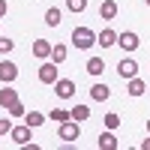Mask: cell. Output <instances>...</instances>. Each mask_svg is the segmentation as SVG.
<instances>
[{
  "label": "cell",
  "instance_id": "obj_1",
  "mask_svg": "<svg viewBox=\"0 0 150 150\" xmlns=\"http://www.w3.org/2000/svg\"><path fill=\"white\" fill-rule=\"evenodd\" d=\"M72 45L81 48V51H87V48L96 45V33H93L90 27H75V30H72Z\"/></svg>",
  "mask_w": 150,
  "mask_h": 150
},
{
  "label": "cell",
  "instance_id": "obj_2",
  "mask_svg": "<svg viewBox=\"0 0 150 150\" xmlns=\"http://www.w3.org/2000/svg\"><path fill=\"white\" fill-rule=\"evenodd\" d=\"M78 120H63V123H60V126H57V138H63V141H75V138H78Z\"/></svg>",
  "mask_w": 150,
  "mask_h": 150
},
{
  "label": "cell",
  "instance_id": "obj_3",
  "mask_svg": "<svg viewBox=\"0 0 150 150\" xmlns=\"http://www.w3.org/2000/svg\"><path fill=\"white\" fill-rule=\"evenodd\" d=\"M18 78V66L12 63V60H3V63H0V81L3 84H12Z\"/></svg>",
  "mask_w": 150,
  "mask_h": 150
},
{
  "label": "cell",
  "instance_id": "obj_4",
  "mask_svg": "<svg viewBox=\"0 0 150 150\" xmlns=\"http://www.w3.org/2000/svg\"><path fill=\"white\" fill-rule=\"evenodd\" d=\"M39 81H42V84H54V81H57V63H54V60L39 66Z\"/></svg>",
  "mask_w": 150,
  "mask_h": 150
},
{
  "label": "cell",
  "instance_id": "obj_5",
  "mask_svg": "<svg viewBox=\"0 0 150 150\" xmlns=\"http://www.w3.org/2000/svg\"><path fill=\"white\" fill-rule=\"evenodd\" d=\"M117 72H120V78H135V75H138V63H135V60H129V57H123L120 60V66H117Z\"/></svg>",
  "mask_w": 150,
  "mask_h": 150
},
{
  "label": "cell",
  "instance_id": "obj_6",
  "mask_svg": "<svg viewBox=\"0 0 150 150\" xmlns=\"http://www.w3.org/2000/svg\"><path fill=\"white\" fill-rule=\"evenodd\" d=\"M54 93H57L60 99H69V96L75 93V84H72L69 78H57V81H54Z\"/></svg>",
  "mask_w": 150,
  "mask_h": 150
},
{
  "label": "cell",
  "instance_id": "obj_7",
  "mask_svg": "<svg viewBox=\"0 0 150 150\" xmlns=\"http://www.w3.org/2000/svg\"><path fill=\"white\" fill-rule=\"evenodd\" d=\"M117 45L123 48V51H135L141 42H138V36H135V33H117Z\"/></svg>",
  "mask_w": 150,
  "mask_h": 150
},
{
  "label": "cell",
  "instance_id": "obj_8",
  "mask_svg": "<svg viewBox=\"0 0 150 150\" xmlns=\"http://www.w3.org/2000/svg\"><path fill=\"white\" fill-rule=\"evenodd\" d=\"M9 135H12V141L21 144V147H24V144H30V126H27V123H24V126H12Z\"/></svg>",
  "mask_w": 150,
  "mask_h": 150
},
{
  "label": "cell",
  "instance_id": "obj_9",
  "mask_svg": "<svg viewBox=\"0 0 150 150\" xmlns=\"http://www.w3.org/2000/svg\"><path fill=\"white\" fill-rule=\"evenodd\" d=\"M99 150H117V135H114V129H108V132H102L99 135Z\"/></svg>",
  "mask_w": 150,
  "mask_h": 150
},
{
  "label": "cell",
  "instance_id": "obj_10",
  "mask_svg": "<svg viewBox=\"0 0 150 150\" xmlns=\"http://www.w3.org/2000/svg\"><path fill=\"white\" fill-rule=\"evenodd\" d=\"M51 42H48V39H36L33 42V57H39V60H45V57H51Z\"/></svg>",
  "mask_w": 150,
  "mask_h": 150
},
{
  "label": "cell",
  "instance_id": "obj_11",
  "mask_svg": "<svg viewBox=\"0 0 150 150\" xmlns=\"http://www.w3.org/2000/svg\"><path fill=\"white\" fill-rule=\"evenodd\" d=\"M96 45H102V48H111V45H117V33L111 30V27H105L102 33L96 36Z\"/></svg>",
  "mask_w": 150,
  "mask_h": 150
},
{
  "label": "cell",
  "instance_id": "obj_12",
  "mask_svg": "<svg viewBox=\"0 0 150 150\" xmlns=\"http://www.w3.org/2000/svg\"><path fill=\"white\" fill-rule=\"evenodd\" d=\"M99 18H105V21L117 18V3H114V0H102V6H99Z\"/></svg>",
  "mask_w": 150,
  "mask_h": 150
},
{
  "label": "cell",
  "instance_id": "obj_13",
  "mask_svg": "<svg viewBox=\"0 0 150 150\" xmlns=\"http://www.w3.org/2000/svg\"><path fill=\"white\" fill-rule=\"evenodd\" d=\"M12 102H18V90H12V87H3V90H0V105L9 108Z\"/></svg>",
  "mask_w": 150,
  "mask_h": 150
},
{
  "label": "cell",
  "instance_id": "obj_14",
  "mask_svg": "<svg viewBox=\"0 0 150 150\" xmlns=\"http://www.w3.org/2000/svg\"><path fill=\"white\" fill-rule=\"evenodd\" d=\"M45 117H48V114H39V111H30V114H24V123H27L30 129H36V126H42V123H45Z\"/></svg>",
  "mask_w": 150,
  "mask_h": 150
},
{
  "label": "cell",
  "instance_id": "obj_15",
  "mask_svg": "<svg viewBox=\"0 0 150 150\" xmlns=\"http://www.w3.org/2000/svg\"><path fill=\"white\" fill-rule=\"evenodd\" d=\"M90 96L96 99V102H105V99L111 96V90H108L105 84H93V87H90Z\"/></svg>",
  "mask_w": 150,
  "mask_h": 150
},
{
  "label": "cell",
  "instance_id": "obj_16",
  "mask_svg": "<svg viewBox=\"0 0 150 150\" xmlns=\"http://www.w3.org/2000/svg\"><path fill=\"white\" fill-rule=\"evenodd\" d=\"M60 21H63V15H60V9H57V6H51V9L45 12V24H48V27H57Z\"/></svg>",
  "mask_w": 150,
  "mask_h": 150
},
{
  "label": "cell",
  "instance_id": "obj_17",
  "mask_svg": "<svg viewBox=\"0 0 150 150\" xmlns=\"http://www.w3.org/2000/svg\"><path fill=\"white\" fill-rule=\"evenodd\" d=\"M144 90H147V84L138 78V75H135V78H129V96H141Z\"/></svg>",
  "mask_w": 150,
  "mask_h": 150
},
{
  "label": "cell",
  "instance_id": "obj_18",
  "mask_svg": "<svg viewBox=\"0 0 150 150\" xmlns=\"http://www.w3.org/2000/svg\"><path fill=\"white\" fill-rule=\"evenodd\" d=\"M102 69H105L102 57H90V60H87V72H90V75H102Z\"/></svg>",
  "mask_w": 150,
  "mask_h": 150
},
{
  "label": "cell",
  "instance_id": "obj_19",
  "mask_svg": "<svg viewBox=\"0 0 150 150\" xmlns=\"http://www.w3.org/2000/svg\"><path fill=\"white\" fill-rule=\"evenodd\" d=\"M69 114H72V120H78V123H84L87 117H90V108H87V105H75V108L69 111Z\"/></svg>",
  "mask_w": 150,
  "mask_h": 150
},
{
  "label": "cell",
  "instance_id": "obj_20",
  "mask_svg": "<svg viewBox=\"0 0 150 150\" xmlns=\"http://www.w3.org/2000/svg\"><path fill=\"white\" fill-rule=\"evenodd\" d=\"M51 60H54L57 66L63 63V60H66V45H54V48H51Z\"/></svg>",
  "mask_w": 150,
  "mask_h": 150
},
{
  "label": "cell",
  "instance_id": "obj_21",
  "mask_svg": "<svg viewBox=\"0 0 150 150\" xmlns=\"http://www.w3.org/2000/svg\"><path fill=\"white\" fill-rule=\"evenodd\" d=\"M48 117H51L54 123H63V120H72V114H69V111H63V108H54V111H51V114H48Z\"/></svg>",
  "mask_w": 150,
  "mask_h": 150
},
{
  "label": "cell",
  "instance_id": "obj_22",
  "mask_svg": "<svg viewBox=\"0 0 150 150\" xmlns=\"http://www.w3.org/2000/svg\"><path fill=\"white\" fill-rule=\"evenodd\" d=\"M66 6H69L72 12H84V9H87V0H66Z\"/></svg>",
  "mask_w": 150,
  "mask_h": 150
},
{
  "label": "cell",
  "instance_id": "obj_23",
  "mask_svg": "<svg viewBox=\"0 0 150 150\" xmlns=\"http://www.w3.org/2000/svg\"><path fill=\"white\" fill-rule=\"evenodd\" d=\"M6 111H9V117H24V105L21 102H12Z\"/></svg>",
  "mask_w": 150,
  "mask_h": 150
},
{
  "label": "cell",
  "instance_id": "obj_24",
  "mask_svg": "<svg viewBox=\"0 0 150 150\" xmlns=\"http://www.w3.org/2000/svg\"><path fill=\"white\" fill-rule=\"evenodd\" d=\"M12 48H15V42H12V39H6V36H0V54H9Z\"/></svg>",
  "mask_w": 150,
  "mask_h": 150
},
{
  "label": "cell",
  "instance_id": "obj_25",
  "mask_svg": "<svg viewBox=\"0 0 150 150\" xmlns=\"http://www.w3.org/2000/svg\"><path fill=\"white\" fill-rule=\"evenodd\" d=\"M105 126L108 129H117L120 126V114H105Z\"/></svg>",
  "mask_w": 150,
  "mask_h": 150
},
{
  "label": "cell",
  "instance_id": "obj_26",
  "mask_svg": "<svg viewBox=\"0 0 150 150\" xmlns=\"http://www.w3.org/2000/svg\"><path fill=\"white\" fill-rule=\"evenodd\" d=\"M12 132V123H9V114L3 117V120H0V138H3V135H9Z\"/></svg>",
  "mask_w": 150,
  "mask_h": 150
},
{
  "label": "cell",
  "instance_id": "obj_27",
  "mask_svg": "<svg viewBox=\"0 0 150 150\" xmlns=\"http://www.w3.org/2000/svg\"><path fill=\"white\" fill-rule=\"evenodd\" d=\"M6 9H9V6H6V0H0V18L6 15Z\"/></svg>",
  "mask_w": 150,
  "mask_h": 150
},
{
  "label": "cell",
  "instance_id": "obj_28",
  "mask_svg": "<svg viewBox=\"0 0 150 150\" xmlns=\"http://www.w3.org/2000/svg\"><path fill=\"white\" fill-rule=\"evenodd\" d=\"M141 150H150V138H144V141H141Z\"/></svg>",
  "mask_w": 150,
  "mask_h": 150
},
{
  "label": "cell",
  "instance_id": "obj_29",
  "mask_svg": "<svg viewBox=\"0 0 150 150\" xmlns=\"http://www.w3.org/2000/svg\"><path fill=\"white\" fill-rule=\"evenodd\" d=\"M147 132H150V120H147Z\"/></svg>",
  "mask_w": 150,
  "mask_h": 150
},
{
  "label": "cell",
  "instance_id": "obj_30",
  "mask_svg": "<svg viewBox=\"0 0 150 150\" xmlns=\"http://www.w3.org/2000/svg\"><path fill=\"white\" fill-rule=\"evenodd\" d=\"M144 3H147V6H150V0H144Z\"/></svg>",
  "mask_w": 150,
  "mask_h": 150
}]
</instances>
